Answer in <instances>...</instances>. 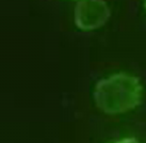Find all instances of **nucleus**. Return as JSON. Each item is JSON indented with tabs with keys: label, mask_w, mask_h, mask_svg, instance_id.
<instances>
[{
	"label": "nucleus",
	"mask_w": 146,
	"mask_h": 143,
	"mask_svg": "<svg viewBox=\"0 0 146 143\" xmlns=\"http://www.w3.org/2000/svg\"><path fill=\"white\" fill-rule=\"evenodd\" d=\"M144 88L135 75L118 72L100 79L94 88L95 105L104 113L116 115L138 108L143 100Z\"/></svg>",
	"instance_id": "f257e3e1"
},
{
	"label": "nucleus",
	"mask_w": 146,
	"mask_h": 143,
	"mask_svg": "<svg viewBox=\"0 0 146 143\" xmlns=\"http://www.w3.org/2000/svg\"><path fill=\"white\" fill-rule=\"evenodd\" d=\"M143 7H144V10L146 12V0H143Z\"/></svg>",
	"instance_id": "20e7f679"
},
{
	"label": "nucleus",
	"mask_w": 146,
	"mask_h": 143,
	"mask_svg": "<svg viewBox=\"0 0 146 143\" xmlns=\"http://www.w3.org/2000/svg\"><path fill=\"white\" fill-rule=\"evenodd\" d=\"M74 1H78V0H74Z\"/></svg>",
	"instance_id": "39448f33"
},
{
	"label": "nucleus",
	"mask_w": 146,
	"mask_h": 143,
	"mask_svg": "<svg viewBox=\"0 0 146 143\" xmlns=\"http://www.w3.org/2000/svg\"><path fill=\"white\" fill-rule=\"evenodd\" d=\"M111 143H142L141 141H139L137 138L134 137H126V138H122V139H118L116 141H113Z\"/></svg>",
	"instance_id": "7ed1b4c3"
},
{
	"label": "nucleus",
	"mask_w": 146,
	"mask_h": 143,
	"mask_svg": "<svg viewBox=\"0 0 146 143\" xmlns=\"http://www.w3.org/2000/svg\"><path fill=\"white\" fill-rule=\"evenodd\" d=\"M111 17L106 0H78L74 10V21L81 31H94L104 27Z\"/></svg>",
	"instance_id": "f03ea898"
}]
</instances>
